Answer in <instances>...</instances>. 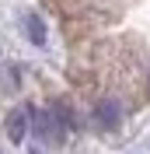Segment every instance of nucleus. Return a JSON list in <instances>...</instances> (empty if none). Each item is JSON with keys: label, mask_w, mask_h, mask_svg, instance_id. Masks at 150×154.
<instances>
[{"label": "nucleus", "mask_w": 150, "mask_h": 154, "mask_svg": "<svg viewBox=\"0 0 150 154\" xmlns=\"http://www.w3.org/2000/svg\"><path fill=\"white\" fill-rule=\"evenodd\" d=\"M25 133H28V109H18L7 119V137H10V144H21Z\"/></svg>", "instance_id": "3"}, {"label": "nucleus", "mask_w": 150, "mask_h": 154, "mask_svg": "<svg viewBox=\"0 0 150 154\" xmlns=\"http://www.w3.org/2000/svg\"><path fill=\"white\" fill-rule=\"evenodd\" d=\"M94 123L101 126V130H115L122 123V105L115 98H101L98 105H94Z\"/></svg>", "instance_id": "2"}, {"label": "nucleus", "mask_w": 150, "mask_h": 154, "mask_svg": "<svg viewBox=\"0 0 150 154\" xmlns=\"http://www.w3.org/2000/svg\"><path fill=\"white\" fill-rule=\"evenodd\" d=\"M74 123L70 119V109L66 105H52V109H46V112H38V119H35V133L46 140V144H59L66 137V126Z\"/></svg>", "instance_id": "1"}, {"label": "nucleus", "mask_w": 150, "mask_h": 154, "mask_svg": "<svg viewBox=\"0 0 150 154\" xmlns=\"http://www.w3.org/2000/svg\"><path fill=\"white\" fill-rule=\"evenodd\" d=\"M25 28H28V38L35 46H46V25H42L38 14H28V18H25Z\"/></svg>", "instance_id": "4"}]
</instances>
